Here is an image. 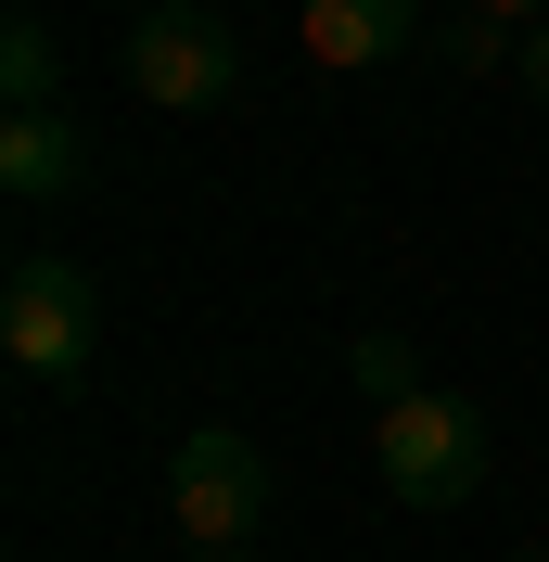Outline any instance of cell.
<instances>
[{
	"instance_id": "obj_1",
	"label": "cell",
	"mask_w": 549,
	"mask_h": 562,
	"mask_svg": "<svg viewBox=\"0 0 549 562\" xmlns=\"http://www.w3.org/2000/svg\"><path fill=\"white\" fill-rule=\"evenodd\" d=\"M485 460H498V435H485L473 396H447V384H422L410 409L371 422V473H383L396 512H460V498H485Z\"/></svg>"
},
{
	"instance_id": "obj_2",
	"label": "cell",
	"mask_w": 549,
	"mask_h": 562,
	"mask_svg": "<svg viewBox=\"0 0 549 562\" xmlns=\"http://www.w3.org/2000/svg\"><path fill=\"white\" fill-rule=\"evenodd\" d=\"M167 512H179V537H192L205 562H243L256 537H269V512H281L269 448L231 435V422H192V435L167 448Z\"/></svg>"
},
{
	"instance_id": "obj_3",
	"label": "cell",
	"mask_w": 549,
	"mask_h": 562,
	"mask_svg": "<svg viewBox=\"0 0 549 562\" xmlns=\"http://www.w3.org/2000/svg\"><path fill=\"white\" fill-rule=\"evenodd\" d=\"M90 346H103V294L65 244H26L0 269V358L26 384H90Z\"/></svg>"
},
{
	"instance_id": "obj_4",
	"label": "cell",
	"mask_w": 549,
	"mask_h": 562,
	"mask_svg": "<svg viewBox=\"0 0 549 562\" xmlns=\"http://www.w3.org/2000/svg\"><path fill=\"white\" fill-rule=\"evenodd\" d=\"M128 90L141 103H167V115H217L243 90V38L231 13H205V0H154L128 26Z\"/></svg>"
},
{
	"instance_id": "obj_5",
	"label": "cell",
	"mask_w": 549,
	"mask_h": 562,
	"mask_svg": "<svg viewBox=\"0 0 549 562\" xmlns=\"http://www.w3.org/2000/svg\"><path fill=\"white\" fill-rule=\"evenodd\" d=\"M294 38H307V65L358 77V65H396L422 38V13L410 0H294Z\"/></svg>"
},
{
	"instance_id": "obj_6",
	"label": "cell",
	"mask_w": 549,
	"mask_h": 562,
	"mask_svg": "<svg viewBox=\"0 0 549 562\" xmlns=\"http://www.w3.org/2000/svg\"><path fill=\"white\" fill-rule=\"evenodd\" d=\"M0 192H13V205L90 192V128H77V115H0Z\"/></svg>"
},
{
	"instance_id": "obj_7",
	"label": "cell",
	"mask_w": 549,
	"mask_h": 562,
	"mask_svg": "<svg viewBox=\"0 0 549 562\" xmlns=\"http://www.w3.org/2000/svg\"><path fill=\"white\" fill-rule=\"evenodd\" d=\"M0 115H65V38L38 26V13L0 26Z\"/></svg>"
},
{
	"instance_id": "obj_8",
	"label": "cell",
	"mask_w": 549,
	"mask_h": 562,
	"mask_svg": "<svg viewBox=\"0 0 549 562\" xmlns=\"http://www.w3.org/2000/svg\"><path fill=\"white\" fill-rule=\"evenodd\" d=\"M345 371H358V396H371V422H383V409H410V396H422V346H410V333H358V358H345Z\"/></svg>"
},
{
	"instance_id": "obj_9",
	"label": "cell",
	"mask_w": 549,
	"mask_h": 562,
	"mask_svg": "<svg viewBox=\"0 0 549 562\" xmlns=\"http://www.w3.org/2000/svg\"><path fill=\"white\" fill-rule=\"evenodd\" d=\"M512 65H524V90L549 103V26H524V52H512Z\"/></svg>"
},
{
	"instance_id": "obj_10",
	"label": "cell",
	"mask_w": 549,
	"mask_h": 562,
	"mask_svg": "<svg viewBox=\"0 0 549 562\" xmlns=\"http://www.w3.org/2000/svg\"><path fill=\"white\" fill-rule=\"evenodd\" d=\"M485 26H549V0H473Z\"/></svg>"
},
{
	"instance_id": "obj_11",
	"label": "cell",
	"mask_w": 549,
	"mask_h": 562,
	"mask_svg": "<svg viewBox=\"0 0 549 562\" xmlns=\"http://www.w3.org/2000/svg\"><path fill=\"white\" fill-rule=\"evenodd\" d=\"M512 562H549V537H537V550H512Z\"/></svg>"
}]
</instances>
